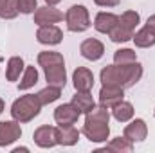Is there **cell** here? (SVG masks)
Listing matches in <instances>:
<instances>
[{
	"instance_id": "cell-1",
	"label": "cell",
	"mask_w": 155,
	"mask_h": 153,
	"mask_svg": "<svg viewBox=\"0 0 155 153\" xmlns=\"http://www.w3.org/2000/svg\"><path fill=\"white\" fill-rule=\"evenodd\" d=\"M144 74V69L139 61L128 63V65H107L99 72V81L101 85H116L123 88H130L141 81Z\"/></svg>"
},
{
	"instance_id": "cell-2",
	"label": "cell",
	"mask_w": 155,
	"mask_h": 153,
	"mask_svg": "<svg viewBox=\"0 0 155 153\" xmlns=\"http://www.w3.org/2000/svg\"><path fill=\"white\" fill-rule=\"evenodd\" d=\"M41 106L43 105L40 103L36 94H24L13 101L9 112L15 121H18L20 124H25V122H31L35 117H38L41 112Z\"/></svg>"
},
{
	"instance_id": "cell-3",
	"label": "cell",
	"mask_w": 155,
	"mask_h": 153,
	"mask_svg": "<svg viewBox=\"0 0 155 153\" xmlns=\"http://www.w3.org/2000/svg\"><path fill=\"white\" fill-rule=\"evenodd\" d=\"M63 20H65L67 29H69L71 33H85V31L92 25L90 13H88V9H87L83 4H74V5H71V7L65 11Z\"/></svg>"
},
{
	"instance_id": "cell-4",
	"label": "cell",
	"mask_w": 155,
	"mask_h": 153,
	"mask_svg": "<svg viewBox=\"0 0 155 153\" xmlns=\"http://www.w3.org/2000/svg\"><path fill=\"white\" fill-rule=\"evenodd\" d=\"M81 133L90 141V142H107L110 139V126L108 122H101V121H87L81 128Z\"/></svg>"
},
{
	"instance_id": "cell-5",
	"label": "cell",
	"mask_w": 155,
	"mask_h": 153,
	"mask_svg": "<svg viewBox=\"0 0 155 153\" xmlns=\"http://www.w3.org/2000/svg\"><path fill=\"white\" fill-rule=\"evenodd\" d=\"M22 137V126L18 121H0V148H7Z\"/></svg>"
},
{
	"instance_id": "cell-6",
	"label": "cell",
	"mask_w": 155,
	"mask_h": 153,
	"mask_svg": "<svg viewBox=\"0 0 155 153\" xmlns=\"http://www.w3.org/2000/svg\"><path fill=\"white\" fill-rule=\"evenodd\" d=\"M33 16H35V24L36 25H52V24H60L61 20H63V13L56 7V5H41L38 7L35 13H33Z\"/></svg>"
},
{
	"instance_id": "cell-7",
	"label": "cell",
	"mask_w": 155,
	"mask_h": 153,
	"mask_svg": "<svg viewBox=\"0 0 155 153\" xmlns=\"http://www.w3.org/2000/svg\"><path fill=\"white\" fill-rule=\"evenodd\" d=\"M33 141L35 144L41 150H51L54 146H58V137H56V126H49L43 124L38 126L33 133Z\"/></svg>"
},
{
	"instance_id": "cell-8",
	"label": "cell",
	"mask_w": 155,
	"mask_h": 153,
	"mask_svg": "<svg viewBox=\"0 0 155 153\" xmlns=\"http://www.w3.org/2000/svg\"><path fill=\"white\" fill-rule=\"evenodd\" d=\"M124 99V88L123 86H116V85H101L99 94H97V101L99 105L112 108L117 103H121Z\"/></svg>"
},
{
	"instance_id": "cell-9",
	"label": "cell",
	"mask_w": 155,
	"mask_h": 153,
	"mask_svg": "<svg viewBox=\"0 0 155 153\" xmlns=\"http://www.w3.org/2000/svg\"><path fill=\"white\" fill-rule=\"evenodd\" d=\"M123 135H124L126 139H130L134 144L146 141V137H148V124H146V121L141 119V117L130 119L128 124H126L124 130H123Z\"/></svg>"
},
{
	"instance_id": "cell-10",
	"label": "cell",
	"mask_w": 155,
	"mask_h": 153,
	"mask_svg": "<svg viewBox=\"0 0 155 153\" xmlns=\"http://www.w3.org/2000/svg\"><path fill=\"white\" fill-rule=\"evenodd\" d=\"M79 117H81V112L78 110L72 103H63V105H60V106L54 108V122L60 124V126L76 124Z\"/></svg>"
},
{
	"instance_id": "cell-11",
	"label": "cell",
	"mask_w": 155,
	"mask_h": 153,
	"mask_svg": "<svg viewBox=\"0 0 155 153\" xmlns=\"http://www.w3.org/2000/svg\"><path fill=\"white\" fill-rule=\"evenodd\" d=\"M36 40H38V43L49 45V47L60 45L63 41V31L56 24H52V25H40L38 31H36Z\"/></svg>"
},
{
	"instance_id": "cell-12",
	"label": "cell",
	"mask_w": 155,
	"mask_h": 153,
	"mask_svg": "<svg viewBox=\"0 0 155 153\" xmlns=\"http://www.w3.org/2000/svg\"><path fill=\"white\" fill-rule=\"evenodd\" d=\"M79 52L88 61H99L105 56V45H103L101 40H97V38H87L81 41Z\"/></svg>"
},
{
	"instance_id": "cell-13",
	"label": "cell",
	"mask_w": 155,
	"mask_h": 153,
	"mask_svg": "<svg viewBox=\"0 0 155 153\" xmlns=\"http://www.w3.org/2000/svg\"><path fill=\"white\" fill-rule=\"evenodd\" d=\"M72 85L78 92H92L94 88V74L87 67H78L72 72Z\"/></svg>"
},
{
	"instance_id": "cell-14",
	"label": "cell",
	"mask_w": 155,
	"mask_h": 153,
	"mask_svg": "<svg viewBox=\"0 0 155 153\" xmlns=\"http://www.w3.org/2000/svg\"><path fill=\"white\" fill-rule=\"evenodd\" d=\"M117 22H119V15L116 13H110V11H99L97 15H96V18H94V29L97 31V33H101V34H108L114 27L117 25Z\"/></svg>"
},
{
	"instance_id": "cell-15",
	"label": "cell",
	"mask_w": 155,
	"mask_h": 153,
	"mask_svg": "<svg viewBox=\"0 0 155 153\" xmlns=\"http://www.w3.org/2000/svg\"><path fill=\"white\" fill-rule=\"evenodd\" d=\"M43 72H45V81H47V85L65 88V85H67V70H65V63L47 67V69H43Z\"/></svg>"
},
{
	"instance_id": "cell-16",
	"label": "cell",
	"mask_w": 155,
	"mask_h": 153,
	"mask_svg": "<svg viewBox=\"0 0 155 153\" xmlns=\"http://www.w3.org/2000/svg\"><path fill=\"white\" fill-rule=\"evenodd\" d=\"M81 132L78 130L74 124H67V126H56V137H58V144L60 146H74L79 141Z\"/></svg>"
},
{
	"instance_id": "cell-17",
	"label": "cell",
	"mask_w": 155,
	"mask_h": 153,
	"mask_svg": "<svg viewBox=\"0 0 155 153\" xmlns=\"http://www.w3.org/2000/svg\"><path fill=\"white\" fill-rule=\"evenodd\" d=\"M25 69V61L22 56H11L5 65V79L7 81H18Z\"/></svg>"
},
{
	"instance_id": "cell-18",
	"label": "cell",
	"mask_w": 155,
	"mask_h": 153,
	"mask_svg": "<svg viewBox=\"0 0 155 153\" xmlns=\"http://www.w3.org/2000/svg\"><path fill=\"white\" fill-rule=\"evenodd\" d=\"M110 114H112V117L116 119L117 122H128L130 119H134L135 110H134V105L130 101H124L123 99L121 103H117L116 106L110 108Z\"/></svg>"
},
{
	"instance_id": "cell-19",
	"label": "cell",
	"mask_w": 155,
	"mask_h": 153,
	"mask_svg": "<svg viewBox=\"0 0 155 153\" xmlns=\"http://www.w3.org/2000/svg\"><path fill=\"white\" fill-rule=\"evenodd\" d=\"M40 79V74H38V69L35 67V65H25V69H24V74L20 77V81H18V90H29V88H33L36 83H38Z\"/></svg>"
},
{
	"instance_id": "cell-20",
	"label": "cell",
	"mask_w": 155,
	"mask_h": 153,
	"mask_svg": "<svg viewBox=\"0 0 155 153\" xmlns=\"http://www.w3.org/2000/svg\"><path fill=\"white\" fill-rule=\"evenodd\" d=\"M132 41L135 43V47L139 49H150L155 45V34L148 29V27H141L134 33L132 36Z\"/></svg>"
},
{
	"instance_id": "cell-21",
	"label": "cell",
	"mask_w": 155,
	"mask_h": 153,
	"mask_svg": "<svg viewBox=\"0 0 155 153\" xmlns=\"http://www.w3.org/2000/svg\"><path fill=\"white\" fill-rule=\"evenodd\" d=\"M105 150L107 151H114V153H130L134 151V142L130 139H126L124 135L123 137H114V139L107 141Z\"/></svg>"
},
{
	"instance_id": "cell-22",
	"label": "cell",
	"mask_w": 155,
	"mask_h": 153,
	"mask_svg": "<svg viewBox=\"0 0 155 153\" xmlns=\"http://www.w3.org/2000/svg\"><path fill=\"white\" fill-rule=\"evenodd\" d=\"M36 61H38V65L41 69H47V67H52V65L65 63V58L58 50H41L38 54V58H36Z\"/></svg>"
},
{
	"instance_id": "cell-23",
	"label": "cell",
	"mask_w": 155,
	"mask_h": 153,
	"mask_svg": "<svg viewBox=\"0 0 155 153\" xmlns=\"http://www.w3.org/2000/svg\"><path fill=\"white\" fill-rule=\"evenodd\" d=\"M71 103L76 106L81 114H87V112L92 110V106L96 105V101H94V97H92L90 92H78V90H76V94L72 96V101H71Z\"/></svg>"
},
{
	"instance_id": "cell-24",
	"label": "cell",
	"mask_w": 155,
	"mask_h": 153,
	"mask_svg": "<svg viewBox=\"0 0 155 153\" xmlns=\"http://www.w3.org/2000/svg\"><path fill=\"white\" fill-rule=\"evenodd\" d=\"M36 96H38L40 103H41L43 106H47V105H52V103H56V101L61 97V88H60V86L47 85L45 88H41V90H40Z\"/></svg>"
},
{
	"instance_id": "cell-25",
	"label": "cell",
	"mask_w": 155,
	"mask_h": 153,
	"mask_svg": "<svg viewBox=\"0 0 155 153\" xmlns=\"http://www.w3.org/2000/svg\"><path fill=\"white\" fill-rule=\"evenodd\" d=\"M139 24H141V15L137 11H124L123 15H119V25L126 27L132 33H135Z\"/></svg>"
},
{
	"instance_id": "cell-26",
	"label": "cell",
	"mask_w": 155,
	"mask_h": 153,
	"mask_svg": "<svg viewBox=\"0 0 155 153\" xmlns=\"http://www.w3.org/2000/svg\"><path fill=\"white\" fill-rule=\"evenodd\" d=\"M110 108L103 106V105H94L92 110H88L85 114V119L87 121H101V122H110Z\"/></svg>"
},
{
	"instance_id": "cell-27",
	"label": "cell",
	"mask_w": 155,
	"mask_h": 153,
	"mask_svg": "<svg viewBox=\"0 0 155 153\" xmlns=\"http://www.w3.org/2000/svg\"><path fill=\"white\" fill-rule=\"evenodd\" d=\"M20 15L18 0H4L0 4V18L2 20H15Z\"/></svg>"
},
{
	"instance_id": "cell-28",
	"label": "cell",
	"mask_w": 155,
	"mask_h": 153,
	"mask_svg": "<svg viewBox=\"0 0 155 153\" xmlns=\"http://www.w3.org/2000/svg\"><path fill=\"white\" fill-rule=\"evenodd\" d=\"M134 61H137V52L134 49L123 47V49H117L114 52V63L116 65H128Z\"/></svg>"
},
{
	"instance_id": "cell-29",
	"label": "cell",
	"mask_w": 155,
	"mask_h": 153,
	"mask_svg": "<svg viewBox=\"0 0 155 153\" xmlns=\"http://www.w3.org/2000/svg\"><path fill=\"white\" fill-rule=\"evenodd\" d=\"M134 36V33L132 31H128L126 27H123V25H119V22H117V25L108 33V38L112 40L114 43H126V41H130Z\"/></svg>"
},
{
	"instance_id": "cell-30",
	"label": "cell",
	"mask_w": 155,
	"mask_h": 153,
	"mask_svg": "<svg viewBox=\"0 0 155 153\" xmlns=\"http://www.w3.org/2000/svg\"><path fill=\"white\" fill-rule=\"evenodd\" d=\"M38 9V0H18V11L22 15H33Z\"/></svg>"
},
{
	"instance_id": "cell-31",
	"label": "cell",
	"mask_w": 155,
	"mask_h": 153,
	"mask_svg": "<svg viewBox=\"0 0 155 153\" xmlns=\"http://www.w3.org/2000/svg\"><path fill=\"white\" fill-rule=\"evenodd\" d=\"M119 2L121 0H94V4L97 5V7H116V5H119Z\"/></svg>"
},
{
	"instance_id": "cell-32",
	"label": "cell",
	"mask_w": 155,
	"mask_h": 153,
	"mask_svg": "<svg viewBox=\"0 0 155 153\" xmlns=\"http://www.w3.org/2000/svg\"><path fill=\"white\" fill-rule=\"evenodd\" d=\"M144 27H148V29L155 34V15H150V16H148V20H146Z\"/></svg>"
},
{
	"instance_id": "cell-33",
	"label": "cell",
	"mask_w": 155,
	"mask_h": 153,
	"mask_svg": "<svg viewBox=\"0 0 155 153\" xmlns=\"http://www.w3.org/2000/svg\"><path fill=\"white\" fill-rule=\"evenodd\" d=\"M11 151H13V153H20V151H29V148H25V146H18V148H13Z\"/></svg>"
},
{
	"instance_id": "cell-34",
	"label": "cell",
	"mask_w": 155,
	"mask_h": 153,
	"mask_svg": "<svg viewBox=\"0 0 155 153\" xmlns=\"http://www.w3.org/2000/svg\"><path fill=\"white\" fill-rule=\"evenodd\" d=\"M60 2H61V0H45V4H47V5H58Z\"/></svg>"
},
{
	"instance_id": "cell-35",
	"label": "cell",
	"mask_w": 155,
	"mask_h": 153,
	"mask_svg": "<svg viewBox=\"0 0 155 153\" xmlns=\"http://www.w3.org/2000/svg\"><path fill=\"white\" fill-rule=\"evenodd\" d=\"M4 110H5V103H4V99L0 97V115L4 114Z\"/></svg>"
},
{
	"instance_id": "cell-36",
	"label": "cell",
	"mask_w": 155,
	"mask_h": 153,
	"mask_svg": "<svg viewBox=\"0 0 155 153\" xmlns=\"http://www.w3.org/2000/svg\"><path fill=\"white\" fill-rule=\"evenodd\" d=\"M153 117H155V108H153Z\"/></svg>"
},
{
	"instance_id": "cell-37",
	"label": "cell",
	"mask_w": 155,
	"mask_h": 153,
	"mask_svg": "<svg viewBox=\"0 0 155 153\" xmlns=\"http://www.w3.org/2000/svg\"><path fill=\"white\" fill-rule=\"evenodd\" d=\"M2 2H4V0H0V4H2Z\"/></svg>"
}]
</instances>
